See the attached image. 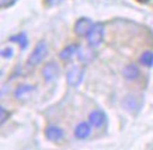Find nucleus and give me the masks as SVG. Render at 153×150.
Listing matches in <instances>:
<instances>
[{
    "label": "nucleus",
    "mask_w": 153,
    "mask_h": 150,
    "mask_svg": "<svg viewBox=\"0 0 153 150\" xmlns=\"http://www.w3.org/2000/svg\"><path fill=\"white\" fill-rule=\"evenodd\" d=\"M122 107L125 111H128L129 114H136L139 112L142 107H143V95L139 94H126L125 97L122 98Z\"/></svg>",
    "instance_id": "obj_1"
},
{
    "label": "nucleus",
    "mask_w": 153,
    "mask_h": 150,
    "mask_svg": "<svg viewBox=\"0 0 153 150\" xmlns=\"http://www.w3.org/2000/svg\"><path fill=\"white\" fill-rule=\"evenodd\" d=\"M86 39H87V44L90 48L96 49V48L100 47L102 44V41H104V24L102 23L94 24L91 27V30H90V33L87 34Z\"/></svg>",
    "instance_id": "obj_2"
},
{
    "label": "nucleus",
    "mask_w": 153,
    "mask_h": 150,
    "mask_svg": "<svg viewBox=\"0 0 153 150\" xmlns=\"http://www.w3.org/2000/svg\"><path fill=\"white\" fill-rule=\"evenodd\" d=\"M47 55H48V45H47V42H45L44 39H41V41L35 45L34 51L31 52V55L28 56L27 65L28 66H37V65H39V63H41V62L47 58Z\"/></svg>",
    "instance_id": "obj_3"
},
{
    "label": "nucleus",
    "mask_w": 153,
    "mask_h": 150,
    "mask_svg": "<svg viewBox=\"0 0 153 150\" xmlns=\"http://www.w3.org/2000/svg\"><path fill=\"white\" fill-rule=\"evenodd\" d=\"M60 75V67L55 61H49L48 63H45L44 69H42V77L47 83H52L55 81Z\"/></svg>",
    "instance_id": "obj_4"
},
{
    "label": "nucleus",
    "mask_w": 153,
    "mask_h": 150,
    "mask_svg": "<svg viewBox=\"0 0 153 150\" xmlns=\"http://www.w3.org/2000/svg\"><path fill=\"white\" fill-rule=\"evenodd\" d=\"M84 77V69L82 66H72L69 72L66 73V81L70 87H77L83 81Z\"/></svg>",
    "instance_id": "obj_5"
},
{
    "label": "nucleus",
    "mask_w": 153,
    "mask_h": 150,
    "mask_svg": "<svg viewBox=\"0 0 153 150\" xmlns=\"http://www.w3.org/2000/svg\"><path fill=\"white\" fill-rule=\"evenodd\" d=\"M94 24L93 21L87 17H80V18L76 20V23H74V34L76 35H79V37H87V34L90 33V30L93 27Z\"/></svg>",
    "instance_id": "obj_6"
},
{
    "label": "nucleus",
    "mask_w": 153,
    "mask_h": 150,
    "mask_svg": "<svg viewBox=\"0 0 153 150\" xmlns=\"http://www.w3.org/2000/svg\"><path fill=\"white\" fill-rule=\"evenodd\" d=\"M88 122L97 129H101L107 125V115L102 109H94L88 115Z\"/></svg>",
    "instance_id": "obj_7"
},
{
    "label": "nucleus",
    "mask_w": 153,
    "mask_h": 150,
    "mask_svg": "<svg viewBox=\"0 0 153 150\" xmlns=\"http://www.w3.org/2000/svg\"><path fill=\"white\" fill-rule=\"evenodd\" d=\"M45 136L49 142H53V143H59L63 136H65V132L62 128H59L58 125H49V126L45 129Z\"/></svg>",
    "instance_id": "obj_8"
},
{
    "label": "nucleus",
    "mask_w": 153,
    "mask_h": 150,
    "mask_svg": "<svg viewBox=\"0 0 153 150\" xmlns=\"http://www.w3.org/2000/svg\"><path fill=\"white\" fill-rule=\"evenodd\" d=\"M80 48H82V47H80L79 44H70V45L65 47L63 49H62V51L59 52L60 61L69 62L70 59H73L74 56H77V53H79Z\"/></svg>",
    "instance_id": "obj_9"
},
{
    "label": "nucleus",
    "mask_w": 153,
    "mask_h": 150,
    "mask_svg": "<svg viewBox=\"0 0 153 150\" xmlns=\"http://www.w3.org/2000/svg\"><path fill=\"white\" fill-rule=\"evenodd\" d=\"M91 123L90 122H80L74 126V137H77L80 140H84L87 139L90 133H91Z\"/></svg>",
    "instance_id": "obj_10"
},
{
    "label": "nucleus",
    "mask_w": 153,
    "mask_h": 150,
    "mask_svg": "<svg viewBox=\"0 0 153 150\" xmlns=\"http://www.w3.org/2000/svg\"><path fill=\"white\" fill-rule=\"evenodd\" d=\"M122 75L126 80H136L140 76V69L139 66H136L135 63H129L122 69Z\"/></svg>",
    "instance_id": "obj_11"
},
{
    "label": "nucleus",
    "mask_w": 153,
    "mask_h": 150,
    "mask_svg": "<svg viewBox=\"0 0 153 150\" xmlns=\"http://www.w3.org/2000/svg\"><path fill=\"white\" fill-rule=\"evenodd\" d=\"M93 49V48H91ZM91 49H83V48H80L79 53H77V58H79V61L82 62V63H84V65H87V63H91V62L96 59V52L91 51Z\"/></svg>",
    "instance_id": "obj_12"
},
{
    "label": "nucleus",
    "mask_w": 153,
    "mask_h": 150,
    "mask_svg": "<svg viewBox=\"0 0 153 150\" xmlns=\"http://www.w3.org/2000/svg\"><path fill=\"white\" fill-rule=\"evenodd\" d=\"M34 89H35V87L31 84H20L19 87L16 89V91H14V97L17 100H21L23 97L28 95L30 93H33Z\"/></svg>",
    "instance_id": "obj_13"
},
{
    "label": "nucleus",
    "mask_w": 153,
    "mask_h": 150,
    "mask_svg": "<svg viewBox=\"0 0 153 150\" xmlns=\"http://www.w3.org/2000/svg\"><path fill=\"white\" fill-rule=\"evenodd\" d=\"M9 41H10V42H17V44L20 45V48L23 49V51L28 47V38H27V35H25L24 33H20V34H17V35H13V37H10Z\"/></svg>",
    "instance_id": "obj_14"
},
{
    "label": "nucleus",
    "mask_w": 153,
    "mask_h": 150,
    "mask_svg": "<svg viewBox=\"0 0 153 150\" xmlns=\"http://www.w3.org/2000/svg\"><path fill=\"white\" fill-rule=\"evenodd\" d=\"M139 62L146 67H152L153 66V52L152 51H145L142 55H140Z\"/></svg>",
    "instance_id": "obj_15"
},
{
    "label": "nucleus",
    "mask_w": 153,
    "mask_h": 150,
    "mask_svg": "<svg viewBox=\"0 0 153 150\" xmlns=\"http://www.w3.org/2000/svg\"><path fill=\"white\" fill-rule=\"evenodd\" d=\"M10 111H7L4 107H1L0 108V122H1V125H4L6 122H7V119L10 118Z\"/></svg>",
    "instance_id": "obj_16"
},
{
    "label": "nucleus",
    "mask_w": 153,
    "mask_h": 150,
    "mask_svg": "<svg viewBox=\"0 0 153 150\" xmlns=\"http://www.w3.org/2000/svg\"><path fill=\"white\" fill-rule=\"evenodd\" d=\"M13 55H14V49L11 47H6L1 49V56L4 59H10V58H13Z\"/></svg>",
    "instance_id": "obj_17"
},
{
    "label": "nucleus",
    "mask_w": 153,
    "mask_h": 150,
    "mask_svg": "<svg viewBox=\"0 0 153 150\" xmlns=\"http://www.w3.org/2000/svg\"><path fill=\"white\" fill-rule=\"evenodd\" d=\"M65 0H45V6L47 7H56V6L62 4Z\"/></svg>",
    "instance_id": "obj_18"
},
{
    "label": "nucleus",
    "mask_w": 153,
    "mask_h": 150,
    "mask_svg": "<svg viewBox=\"0 0 153 150\" xmlns=\"http://www.w3.org/2000/svg\"><path fill=\"white\" fill-rule=\"evenodd\" d=\"M16 1L17 0H0V6H1V9H7V7H11Z\"/></svg>",
    "instance_id": "obj_19"
},
{
    "label": "nucleus",
    "mask_w": 153,
    "mask_h": 150,
    "mask_svg": "<svg viewBox=\"0 0 153 150\" xmlns=\"http://www.w3.org/2000/svg\"><path fill=\"white\" fill-rule=\"evenodd\" d=\"M138 1H139V3H143V4H146V3H149L150 0H138Z\"/></svg>",
    "instance_id": "obj_20"
}]
</instances>
